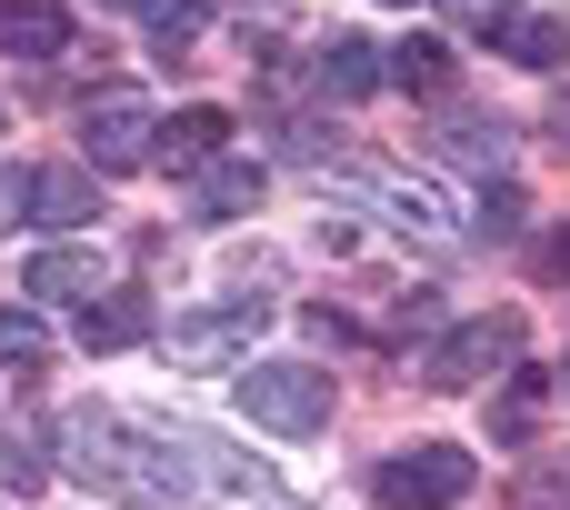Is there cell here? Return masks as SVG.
Here are the masks:
<instances>
[{
  "mask_svg": "<svg viewBox=\"0 0 570 510\" xmlns=\"http://www.w3.org/2000/svg\"><path fill=\"white\" fill-rule=\"evenodd\" d=\"M511 510H570V451H551V461H531V471L511 481Z\"/></svg>",
  "mask_w": 570,
  "mask_h": 510,
  "instance_id": "cell-21",
  "label": "cell"
},
{
  "mask_svg": "<svg viewBox=\"0 0 570 510\" xmlns=\"http://www.w3.org/2000/svg\"><path fill=\"white\" fill-rule=\"evenodd\" d=\"M230 401H240V421H261L281 441H311L331 421V371H311V361H240Z\"/></svg>",
  "mask_w": 570,
  "mask_h": 510,
  "instance_id": "cell-2",
  "label": "cell"
},
{
  "mask_svg": "<svg viewBox=\"0 0 570 510\" xmlns=\"http://www.w3.org/2000/svg\"><path fill=\"white\" fill-rule=\"evenodd\" d=\"M220 150H230V110H220V100L170 110V120H160V140H150V160H170V170H200V160H220Z\"/></svg>",
  "mask_w": 570,
  "mask_h": 510,
  "instance_id": "cell-9",
  "label": "cell"
},
{
  "mask_svg": "<svg viewBox=\"0 0 570 510\" xmlns=\"http://www.w3.org/2000/svg\"><path fill=\"white\" fill-rule=\"evenodd\" d=\"M10 220H30V170H20V160L0 170V231H10Z\"/></svg>",
  "mask_w": 570,
  "mask_h": 510,
  "instance_id": "cell-24",
  "label": "cell"
},
{
  "mask_svg": "<svg viewBox=\"0 0 570 510\" xmlns=\"http://www.w3.org/2000/svg\"><path fill=\"white\" fill-rule=\"evenodd\" d=\"M90 210H100L90 170H30V231H90Z\"/></svg>",
  "mask_w": 570,
  "mask_h": 510,
  "instance_id": "cell-12",
  "label": "cell"
},
{
  "mask_svg": "<svg viewBox=\"0 0 570 510\" xmlns=\"http://www.w3.org/2000/svg\"><path fill=\"white\" fill-rule=\"evenodd\" d=\"M60 461H70V481H90L120 510H180L190 501L180 431H140L120 411H60Z\"/></svg>",
  "mask_w": 570,
  "mask_h": 510,
  "instance_id": "cell-1",
  "label": "cell"
},
{
  "mask_svg": "<svg viewBox=\"0 0 570 510\" xmlns=\"http://www.w3.org/2000/svg\"><path fill=\"white\" fill-rule=\"evenodd\" d=\"M80 341H90V351H130V341H150V301H140V291H100V301H80Z\"/></svg>",
  "mask_w": 570,
  "mask_h": 510,
  "instance_id": "cell-14",
  "label": "cell"
},
{
  "mask_svg": "<svg viewBox=\"0 0 570 510\" xmlns=\"http://www.w3.org/2000/svg\"><path fill=\"white\" fill-rule=\"evenodd\" d=\"M341 190H351V200H371V210H381V220H401V231H431V241H461L451 200H441L431 180L391 170V160H341Z\"/></svg>",
  "mask_w": 570,
  "mask_h": 510,
  "instance_id": "cell-6",
  "label": "cell"
},
{
  "mask_svg": "<svg viewBox=\"0 0 570 510\" xmlns=\"http://www.w3.org/2000/svg\"><path fill=\"white\" fill-rule=\"evenodd\" d=\"M551 130H561V140H570V90H561V100H551Z\"/></svg>",
  "mask_w": 570,
  "mask_h": 510,
  "instance_id": "cell-26",
  "label": "cell"
},
{
  "mask_svg": "<svg viewBox=\"0 0 570 510\" xmlns=\"http://www.w3.org/2000/svg\"><path fill=\"white\" fill-rule=\"evenodd\" d=\"M451 501H471V451L411 441L401 461H381V510H451Z\"/></svg>",
  "mask_w": 570,
  "mask_h": 510,
  "instance_id": "cell-7",
  "label": "cell"
},
{
  "mask_svg": "<svg viewBox=\"0 0 570 510\" xmlns=\"http://www.w3.org/2000/svg\"><path fill=\"white\" fill-rule=\"evenodd\" d=\"M40 481H50V461H40V451H30L20 431H0V491H10V501H30Z\"/></svg>",
  "mask_w": 570,
  "mask_h": 510,
  "instance_id": "cell-22",
  "label": "cell"
},
{
  "mask_svg": "<svg viewBox=\"0 0 570 510\" xmlns=\"http://www.w3.org/2000/svg\"><path fill=\"white\" fill-rule=\"evenodd\" d=\"M501 50H511L521 70H561V60H570V20H511Z\"/></svg>",
  "mask_w": 570,
  "mask_h": 510,
  "instance_id": "cell-18",
  "label": "cell"
},
{
  "mask_svg": "<svg viewBox=\"0 0 570 510\" xmlns=\"http://www.w3.org/2000/svg\"><path fill=\"white\" fill-rule=\"evenodd\" d=\"M250 200H261V160L250 150H220V160L190 170V220H240Z\"/></svg>",
  "mask_w": 570,
  "mask_h": 510,
  "instance_id": "cell-10",
  "label": "cell"
},
{
  "mask_svg": "<svg viewBox=\"0 0 570 510\" xmlns=\"http://www.w3.org/2000/svg\"><path fill=\"white\" fill-rule=\"evenodd\" d=\"M441 150H451V160H491V170H501V160H511V130H501V120H481V110H451V120H441Z\"/></svg>",
  "mask_w": 570,
  "mask_h": 510,
  "instance_id": "cell-17",
  "label": "cell"
},
{
  "mask_svg": "<svg viewBox=\"0 0 570 510\" xmlns=\"http://www.w3.org/2000/svg\"><path fill=\"white\" fill-rule=\"evenodd\" d=\"M0 50L10 60H60L70 50V0H0Z\"/></svg>",
  "mask_w": 570,
  "mask_h": 510,
  "instance_id": "cell-11",
  "label": "cell"
},
{
  "mask_svg": "<svg viewBox=\"0 0 570 510\" xmlns=\"http://www.w3.org/2000/svg\"><path fill=\"white\" fill-rule=\"evenodd\" d=\"M140 20H150V50H190L200 20H210V0H140Z\"/></svg>",
  "mask_w": 570,
  "mask_h": 510,
  "instance_id": "cell-19",
  "label": "cell"
},
{
  "mask_svg": "<svg viewBox=\"0 0 570 510\" xmlns=\"http://www.w3.org/2000/svg\"><path fill=\"white\" fill-rule=\"evenodd\" d=\"M451 10H461L471 30H511V20H521V0H451Z\"/></svg>",
  "mask_w": 570,
  "mask_h": 510,
  "instance_id": "cell-25",
  "label": "cell"
},
{
  "mask_svg": "<svg viewBox=\"0 0 570 510\" xmlns=\"http://www.w3.org/2000/svg\"><path fill=\"white\" fill-rule=\"evenodd\" d=\"M180 461H190V501H210V510H301L250 451H220L210 431H180Z\"/></svg>",
  "mask_w": 570,
  "mask_h": 510,
  "instance_id": "cell-4",
  "label": "cell"
},
{
  "mask_svg": "<svg viewBox=\"0 0 570 510\" xmlns=\"http://www.w3.org/2000/svg\"><path fill=\"white\" fill-rule=\"evenodd\" d=\"M261 321H271V291H230V301L180 311V321H170V351H180V361H230V351L261 341Z\"/></svg>",
  "mask_w": 570,
  "mask_h": 510,
  "instance_id": "cell-8",
  "label": "cell"
},
{
  "mask_svg": "<svg viewBox=\"0 0 570 510\" xmlns=\"http://www.w3.org/2000/svg\"><path fill=\"white\" fill-rule=\"evenodd\" d=\"M531 411H541V371H521V381H511V401H501V421H491V431H501V441H521V431H531Z\"/></svg>",
  "mask_w": 570,
  "mask_h": 510,
  "instance_id": "cell-23",
  "label": "cell"
},
{
  "mask_svg": "<svg viewBox=\"0 0 570 510\" xmlns=\"http://www.w3.org/2000/svg\"><path fill=\"white\" fill-rule=\"evenodd\" d=\"M50 361V321L40 311H0V371H40Z\"/></svg>",
  "mask_w": 570,
  "mask_h": 510,
  "instance_id": "cell-20",
  "label": "cell"
},
{
  "mask_svg": "<svg viewBox=\"0 0 570 510\" xmlns=\"http://www.w3.org/2000/svg\"><path fill=\"white\" fill-rule=\"evenodd\" d=\"M381 80H391V70H381V50H371L361 30H331V40H321V90H341V100H371Z\"/></svg>",
  "mask_w": 570,
  "mask_h": 510,
  "instance_id": "cell-13",
  "label": "cell"
},
{
  "mask_svg": "<svg viewBox=\"0 0 570 510\" xmlns=\"http://www.w3.org/2000/svg\"><path fill=\"white\" fill-rule=\"evenodd\" d=\"M30 291H40V301H100L110 271H100V251H40V261H30Z\"/></svg>",
  "mask_w": 570,
  "mask_h": 510,
  "instance_id": "cell-15",
  "label": "cell"
},
{
  "mask_svg": "<svg viewBox=\"0 0 570 510\" xmlns=\"http://www.w3.org/2000/svg\"><path fill=\"white\" fill-rule=\"evenodd\" d=\"M511 361H521V311H481V321H461V331H441L421 351V381L431 391H471V381H491Z\"/></svg>",
  "mask_w": 570,
  "mask_h": 510,
  "instance_id": "cell-3",
  "label": "cell"
},
{
  "mask_svg": "<svg viewBox=\"0 0 570 510\" xmlns=\"http://www.w3.org/2000/svg\"><path fill=\"white\" fill-rule=\"evenodd\" d=\"M551 271H570V231H561V241H551Z\"/></svg>",
  "mask_w": 570,
  "mask_h": 510,
  "instance_id": "cell-27",
  "label": "cell"
},
{
  "mask_svg": "<svg viewBox=\"0 0 570 510\" xmlns=\"http://www.w3.org/2000/svg\"><path fill=\"white\" fill-rule=\"evenodd\" d=\"M150 140H160V110L140 90H90L80 100V150L90 170H150Z\"/></svg>",
  "mask_w": 570,
  "mask_h": 510,
  "instance_id": "cell-5",
  "label": "cell"
},
{
  "mask_svg": "<svg viewBox=\"0 0 570 510\" xmlns=\"http://www.w3.org/2000/svg\"><path fill=\"white\" fill-rule=\"evenodd\" d=\"M110 10H140V0H110Z\"/></svg>",
  "mask_w": 570,
  "mask_h": 510,
  "instance_id": "cell-28",
  "label": "cell"
},
{
  "mask_svg": "<svg viewBox=\"0 0 570 510\" xmlns=\"http://www.w3.org/2000/svg\"><path fill=\"white\" fill-rule=\"evenodd\" d=\"M381 70H391L401 90H421V100H441V90H451V40H431V30H411V40H401V50L381 60Z\"/></svg>",
  "mask_w": 570,
  "mask_h": 510,
  "instance_id": "cell-16",
  "label": "cell"
}]
</instances>
